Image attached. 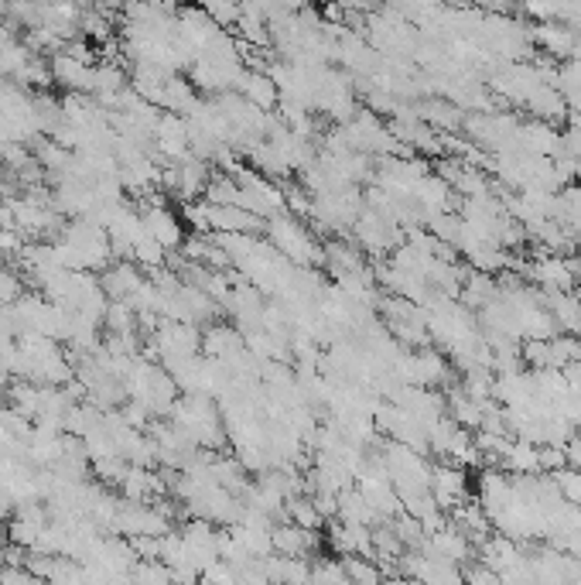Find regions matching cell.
Returning a JSON list of instances; mask_svg holds the SVG:
<instances>
[{
    "mask_svg": "<svg viewBox=\"0 0 581 585\" xmlns=\"http://www.w3.org/2000/svg\"><path fill=\"white\" fill-rule=\"evenodd\" d=\"M267 240L274 243V250L281 257H288L294 267H322L325 264V243L312 237V230L305 226V219L294 213H274L264 223Z\"/></svg>",
    "mask_w": 581,
    "mask_h": 585,
    "instance_id": "1",
    "label": "cell"
},
{
    "mask_svg": "<svg viewBox=\"0 0 581 585\" xmlns=\"http://www.w3.org/2000/svg\"><path fill=\"white\" fill-rule=\"evenodd\" d=\"M353 240L363 247V254L383 257L404 243V226H397L394 219L376 213V209H363L353 223Z\"/></svg>",
    "mask_w": 581,
    "mask_h": 585,
    "instance_id": "2",
    "label": "cell"
},
{
    "mask_svg": "<svg viewBox=\"0 0 581 585\" xmlns=\"http://www.w3.org/2000/svg\"><path fill=\"white\" fill-rule=\"evenodd\" d=\"M93 65L83 62V59H76V55H69V52L48 55L52 83L59 89H65V93H93Z\"/></svg>",
    "mask_w": 581,
    "mask_h": 585,
    "instance_id": "3",
    "label": "cell"
},
{
    "mask_svg": "<svg viewBox=\"0 0 581 585\" xmlns=\"http://www.w3.org/2000/svg\"><path fill=\"white\" fill-rule=\"evenodd\" d=\"M530 35H534V45L540 52L551 55V59H558V62H568L571 55H575V48L581 45L578 31L561 21H537V28L530 31Z\"/></svg>",
    "mask_w": 581,
    "mask_h": 585,
    "instance_id": "4",
    "label": "cell"
},
{
    "mask_svg": "<svg viewBox=\"0 0 581 585\" xmlns=\"http://www.w3.org/2000/svg\"><path fill=\"white\" fill-rule=\"evenodd\" d=\"M469 493V479H465V466L458 462H441L431 469V497L438 500L441 510H452L458 500Z\"/></svg>",
    "mask_w": 581,
    "mask_h": 585,
    "instance_id": "5",
    "label": "cell"
},
{
    "mask_svg": "<svg viewBox=\"0 0 581 585\" xmlns=\"http://www.w3.org/2000/svg\"><path fill=\"white\" fill-rule=\"evenodd\" d=\"M233 89L243 96V100L253 103V107H260V110H277V100H281L277 83L270 79L267 69H243Z\"/></svg>",
    "mask_w": 581,
    "mask_h": 585,
    "instance_id": "6",
    "label": "cell"
},
{
    "mask_svg": "<svg viewBox=\"0 0 581 585\" xmlns=\"http://www.w3.org/2000/svg\"><path fill=\"white\" fill-rule=\"evenodd\" d=\"M141 216H144L147 233H151V237L158 240V243H165L168 250H178L185 243L182 219L171 213V209H165V206H144Z\"/></svg>",
    "mask_w": 581,
    "mask_h": 585,
    "instance_id": "7",
    "label": "cell"
},
{
    "mask_svg": "<svg viewBox=\"0 0 581 585\" xmlns=\"http://www.w3.org/2000/svg\"><path fill=\"white\" fill-rule=\"evenodd\" d=\"M417 117H421L428 127H435L438 134H455V130H462L465 110L452 100H438V96H431V100H417Z\"/></svg>",
    "mask_w": 581,
    "mask_h": 585,
    "instance_id": "8",
    "label": "cell"
},
{
    "mask_svg": "<svg viewBox=\"0 0 581 585\" xmlns=\"http://www.w3.org/2000/svg\"><path fill=\"white\" fill-rule=\"evenodd\" d=\"M144 274L137 271V260H117V264H110L106 271H100V284L106 291V298H130L137 288H141Z\"/></svg>",
    "mask_w": 581,
    "mask_h": 585,
    "instance_id": "9",
    "label": "cell"
},
{
    "mask_svg": "<svg viewBox=\"0 0 581 585\" xmlns=\"http://www.w3.org/2000/svg\"><path fill=\"white\" fill-rule=\"evenodd\" d=\"M274 551L277 555H301L308 558L312 551L318 548V531H305V527L291 524V520H284V524H274Z\"/></svg>",
    "mask_w": 581,
    "mask_h": 585,
    "instance_id": "10",
    "label": "cell"
},
{
    "mask_svg": "<svg viewBox=\"0 0 581 585\" xmlns=\"http://www.w3.org/2000/svg\"><path fill=\"white\" fill-rule=\"evenodd\" d=\"M325 267L335 274V278H342V274H356V271H366V257H363V247L353 240L346 243L342 237H335L325 243Z\"/></svg>",
    "mask_w": 581,
    "mask_h": 585,
    "instance_id": "11",
    "label": "cell"
},
{
    "mask_svg": "<svg viewBox=\"0 0 581 585\" xmlns=\"http://www.w3.org/2000/svg\"><path fill=\"white\" fill-rule=\"evenodd\" d=\"M243 332L236 329V325H219V322H209V329L202 332V353L206 356H216V360H226V356H233L236 349H243Z\"/></svg>",
    "mask_w": 581,
    "mask_h": 585,
    "instance_id": "12",
    "label": "cell"
},
{
    "mask_svg": "<svg viewBox=\"0 0 581 585\" xmlns=\"http://www.w3.org/2000/svg\"><path fill=\"white\" fill-rule=\"evenodd\" d=\"M199 100L202 96H199V89H195V83H188V79H182L178 72H171L168 83H165V93H161V110H171V113H182V117H188Z\"/></svg>",
    "mask_w": 581,
    "mask_h": 585,
    "instance_id": "13",
    "label": "cell"
},
{
    "mask_svg": "<svg viewBox=\"0 0 581 585\" xmlns=\"http://www.w3.org/2000/svg\"><path fill=\"white\" fill-rule=\"evenodd\" d=\"M503 469L510 473H540V452L527 438H513L510 449L503 455Z\"/></svg>",
    "mask_w": 581,
    "mask_h": 585,
    "instance_id": "14",
    "label": "cell"
},
{
    "mask_svg": "<svg viewBox=\"0 0 581 585\" xmlns=\"http://www.w3.org/2000/svg\"><path fill=\"white\" fill-rule=\"evenodd\" d=\"M284 510H288V520L298 527H305V531H322L325 527V517L322 510L315 507L312 497H305V493H298V497L284 500Z\"/></svg>",
    "mask_w": 581,
    "mask_h": 585,
    "instance_id": "15",
    "label": "cell"
},
{
    "mask_svg": "<svg viewBox=\"0 0 581 585\" xmlns=\"http://www.w3.org/2000/svg\"><path fill=\"white\" fill-rule=\"evenodd\" d=\"M130 260H137L144 271H158V267H165V260H168V247L154 240L151 233H144V237L134 243V254H130Z\"/></svg>",
    "mask_w": 581,
    "mask_h": 585,
    "instance_id": "16",
    "label": "cell"
},
{
    "mask_svg": "<svg viewBox=\"0 0 581 585\" xmlns=\"http://www.w3.org/2000/svg\"><path fill=\"white\" fill-rule=\"evenodd\" d=\"M312 582H335V585H346L349 575H346V565H342V558H325V562L312 565Z\"/></svg>",
    "mask_w": 581,
    "mask_h": 585,
    "instance_id": "17",
    "label": "cell"
},
{
    "mask_svg": "<svg viewBox=\"0 0 581 585\" xmlns=\"http://www.w3.org/2000/svg\"><path fill=\"white\" fill-rule=\"evenodd\" d=\"M130 544H134L137 558H161V538L158 534H134Z\"/></svg>",
    "mask_w": 581,
    "mask_h": 585,
    "instance_id": "18",
    "label": "cell"
},
{
    "mask_svg": "<svg viewBox=\"0 0 581 585\" xmlns=\"http://www.w3.org/2000/svg\"><path fill=\"white\" fill-rule=\"evenodd\" d=\"M564 452H568V466L581 469V435H571L568 445H564Z\"/></svg>",
    "mask_w": 581,
    "mask_h": 585,
    "instance_id": "19",
    "label": "cell"
},
{
    "mask_svg": "<svg viewBox=\"0 0 581 585\" xmlns=\"http://www.w3.org/2000/svg\"><path fill=\"white\" fill-rule=\"evenodd\" d=\"M0 267H4V257H0Z\"/></svg>",
    "mask_w": 581,
    "mask_h": 585,
    "instance_id": "20",
    "label": "cell"
},
{
    "mask_svg": "<svg viewBox=\"0 0 581 585\" xmlns=\"http://www.w3.org/2000/svg\"><path fill=\"white\" fill-rule=\"evenodd\" d=\"M342 4H346V0H342Z\"/></svg>",
    "mask_w": 581,
    "mask_h": 585,
    "instance_id": "21",
    "label": "cell"
}]
</instances>
